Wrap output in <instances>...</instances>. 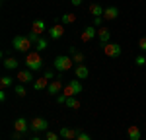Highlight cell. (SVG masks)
<instances>
[{
  "instance_id": "obj_18",
  "label": "cell",
  "mask_w": 146,
  "mask_h": 140,
  "mask_svg": "<svg viewBox=\"0 0 146 140\" xmlns=\"http://www.w3.org/2000/svg\"><path fill=\"white\" fill-rule=\"evenodd\" d=\"M49 84H51V82H49L45 76H43V78H39V80H35V82H33V90H35V92L47 90V88H49Z\"/></svg>"
},
{
  "instance_id": "obj_37",
  "label": "cell",
  "mask_w": 146,
  "mask_h": 140,
  "mask_svg": "<svg viewBox=\"0 0 146 140\" xmlns=\"http://www.w3.org/2000/svg\"><path fill=\"white\" fill-rule=\"evenodd\" d=\"M4 99H6V92L2 90V92H0V101H4Z\"/></svg>"
},
{
  "instance_id": "obj_22",
  "label": "cell",
  "mask_w": 146,
  "mask_h": 140,
  "mask_svg": "<svg viewBox=\"0 0 146 140\" xmlns=\"http://www.w3.org/2000/svg\"><path fill=\"white\" fill-rule=\"evenodd\" d=\"M4 68L6 70H18V60L16 58H4Z\"/></svg>"
},
{
  "instance_id": "obj_35",
  "label": "cell",
  "mask_w": 146,
  "mask_h": 140,
  "mask_svg": "<svg viewBox=\"0 0 146 140\" xmlns=\"http://www.w3.org/2000/svg\"><path fill=\"white\" fill-rule=\"evenodd\" d=\"M20 138H22V132H18V130H16V132L12 134V140H20Z\"/></svg>"
},
{
  "instance_id": "obj_1",
  "label": "cell",
  "mask_w": 146,
  "mask_h": 140,
  "mask_svg": "<svg viewBox=\"0 0 146 140\" xmlns=\"http://www.w3.org/2000/svg\"><path fill=\"white\" fill-rule=\"evenodd\" d=\"M25 66H27V70H41L43 68V58H41V55L37 51L27 53L25 55Z\"/></svg>"
},
{
  "instance_id": "obj_33",
  "label": "cell",
  "mask_w": 146,
  "mask_h": 140,
  "mask_svg": "<svg viewBox=\"0 0 146 140\" xmlns=\"http://www.w3.org/2000/svg\"><path fill=\"white\" fill-rule=\"evenodd\" d=\"M43 76H45V78H47L49 82H53V78H55V72H53V70H47V72L43 74Z\"/></svg>"
},
{
  "instance_id": "obj_12",
  "label": "cell",
  "mask_w": 146,
  "mask_h": 140,
  "mask_svg": "<svg viewBox=\"0 0 146 140\" xmlns=\"http://www.w3.org/2000/svg\"><path fill=\"white\" fill-rule=\"evenodd\" d=\"M74 74H76L78 80H84V78L90 76V68H88L86 64H76V66H74Z\"/></svg>"
},
{
  "instance_id": "obj_7",
  "label": "cell",
  "mask_w": 146,
  "mask_h": 140,
  "mask_svg": "<svg viewBox=\"0 0 146 140\" xmlns=\"http://www.w3.org/2000/svg\"><path fill=\"white\" fill-rule=\"evenodd\" d=\"M98 37V27H94V25H88V27H84V31H82V35H80V39L84 41V43H90L92 39H96Z\"/></svg>"
},
{
  "instance_id": "obj_10",
  "label": "cell",
  "mask_w": 146,
  "mask_h": 140,
  "mask_svg": "<svg viewBox=\"0 0 146 140\" xmlns=\"http://www.w3.org/2000/svg\"><path fill=\"white\" fill-rule=\"evenodd\" d=\"M62 90H64V86H62L60 78H58V80H53L51 84H49V88H47L49 95H58V93H62Z\"/></svg>"
},
{
  "instance_id": "obj_14",
  "label": "cell",
  "mask_w": 146,
  "mask_h": 140,
  "mask_svg": "<svg viewBox=\"0 0 146 140\" xmlns=\"http://www.w3.org/2000/svg\"><path fill=\"white\" fill-rule=\"evenodd\" d=\"M14 128L18 130V132H27V119H23V117H18L16 121H14Z\"/></svg>"
},
{
  "instance_id": "obj_19",
  "label": "cell",
  "mask_w": 146,
  "mask_h": 140,
  "mask_svg": "<svg viewBox=\"0 0 146 140\" xmlns=\"http://www.w3.org/2000/svg\"><path fill=\"white\" fill-rule=\"evenodd\" d=\"M70 55H72V60H74V64H84V53H80V51H76L74 47L70 49Z\"/></svg>"
},
{
  "instance_id": "obj_25",
  "label": "cell",
  "mask_w": 146,
  "mask_h": 140,
  "mask_svg": "<svg viewBox=\"0 0 146 140\" xmlns=\"http://www.w3.org/2000/svg\"><path fill=\"white\" fill-rule=\"evenodd\" d=\"M47 45H49V43H47L45 39L41 37V39H39V41L35 43V47H37V53H39V51H45V49H47Z\"/></svg>"
},
{
  "instance_id": "obj_2",
  "label": "cell",
  "mask_w": 146,
  "mask_h": 140,
  "mask_svg": "<svg viewBox=\"0 0 146 140\" xmlns=\"http://www.w3.org/2000/svg\"><path fill=\"white\" fill-rule=\"evenodd\" d=\"M31 41H29V37H25V35H16L14 39H12V47L16 49V51H20V53H31L29 49H31Z\"/></svg>"
},
{
  "instance_id": "obj_5",
  "label": "cell",
  "mask_w": 146,
  "mask_h": 140,
  "mask_svg": "<svg viewBox=\"0 0 146 140\" xmlns=\"http://www.w3.org/2000/svg\"><path fill=\"white\" fill-rule=\"evenodd\" d=\"M101 49H103V53L107 55L109 58H117V57H121V45L119 43H105V45H101Z\"/></svg>"
},
{
  "instance_id": "obj_31",
  "label": "cell",
  "mask_w": 146,
  "mask_h": 140,
  "mask_svg": "<svg viewBox=\"0 0 146 140\" xmlns=\"http://www.w3.org/2000/svg\"><path fill=\"white\" fill-rule=\"evenodd\" d=\"M60 134H56V132H47L45 134V140H58Z\"/></svg>"
},
{
  "instance_id": "obj_40",
  "label": "cell",
  "mask_w": 146,
  "mask_h": 140,
  "mask_svg": "<svg viewBox=\"0 0 146 140\" xmlns=\"http://www.w3.org/2000/svg\"><path fill=\"white\" fill-rule=\"evenodd\" d=\"M62 140H64V138H62Z\"/></svg>"
},
{
  "instance_id": "obj_16",
  "label": "cell",
  "mask_w": 146,
  "mask_h": 140,
  "mask_svg": "<svg viewBox=\"0 0 146 140\" xmlns=\"http://www.w3.org/2000/svg\"><path fill=\"white\" fill-rule=\"evenodd\" d=\"M18 80L22 82V84H29V82H33V74H31V70H20V72H18Z\"/></svg>"
},
{
  "instance_id": "obj_38",
  "label": "cell",
  "mask_w": 146,
  "mask_h": 140,
  "mask_svg": "<svg viewBox=\"0 0 146 140\" xmlns=\"http://www.w3.org/2000/svg\"><path fill=\"white\" fill-rule=\"evenodd\" d=\"M31 140H41V138H39V136H33V138H31Z\"/></svg>"
},
{
  "instance_id": "obj_3",
  "label": "cell",
  "mask_w": 146,
  "mask_h": 140,
  "mask_svg": "<svg viewBox=\"0 0 146 140\" xmlns=\"http://www.w3.org/2000/svg\"><path fill=\"white\" fill-rule=\"evenodd\" d=\"M72 66H76V64H74L72 57H68V55H60L55 58V70H58V72H68V70H72Z\"/></svg>"
},
{
  "instance_id": "obj_15",
  "label": "cell",
  "mask_w": 146,
  "mask_h": 140,
  "mask_svg": "<svg viewBox=\"0 0 146 140\" xmlns=\"http://www.w3.org/2000/svg\"><path fill=\"white\" fill-rule=\"evenodd\" d=\"M98 39L101 41V45L109 43V39H111V33H109V29H107V27H100V29H98Z\"/></svg>"
},
{
  "instance_id": "obj_23",
  "label": "cell",
  "mask_w": 146,
  "mask_h": 140,
  "mask_svg": "<svg viewBox=\"0 0 146 140\" xmlns=\"http://www.w3.org/2000/svg\"><path fill=\"white\" fill-rule=\"evenodd\" d=\"M12 86V76H2L0 78V88L2 90H6V88H10Z\"/></svg>"
},
{
  "instance_id": "obj_9",
  "label": "cell",
  "mask_w": 146,
  "mask_h": 140,
  "mask_svg": "<svg viewBox=\"0 0 146 140\" xmlns=\"http://www.w3.org/2000/svg\"><path fill=\"white\" fill-rule=\"evenodd\" d=\"M119 18V8L117 6H107L105 12H103V20L105 22H115Z\"/></svg>"
},
{
  "instance_id": "obj_17",
  "label": "cell",
  "mask_w": 146,
  "mask_h": 140,
  "mask_svg": "<svg viewBox=\"0 0 146 140\" xmlns=\"http://www.w3.org/2000/svg\"><path fill=\"white\" fill-rule=\"evenodd\" d=\"M127 136H129V140H140L142 138V132H140V128L138 127H129V130H127Z\"/></svg>"
},
{
  "instance_id": "obj_34",
  "label": "cell",
  "mask_w": 146,
  "mask_h": 140,
  "mask_svg": "<svg viewBox=\"0 0 146 140\" xmlns=\"http://www.w3.org/2000/svg\"><path fill=\"white\" fill-rule=\"evenodd\" d=\"M76 140H92V136L88 134V132H80V134H78V138H76Z\"/></svg>"
},
{
  "instance_id": "obj_26",
  "label": "cell",
  "mask_w": 146,
  "mask_h": 140,
  "mask_svg": "<svg viewBox=\"0 0 146 140\" xmlns=\"http://www.w3.org/2000/svg\"><path fill=\"white\" fill-rule=\"evenodd\" d=\"M14 92H16L18 97H25V88H23V86H16V88H14Z\"/></svg>"
},
{
  "instance_id": "obj_11",
  "label": "cell",
  "mask_w": 146,
  "mask_h": 140,
  "mask_svg": "<svg viewBox=\"0 0 146 140\" xmlns=\"http://www.w3.org/2000/svg\"><path fill=\"white\" fill-rule=\"evenodd\" d=\"M49 35H51V39H60L62 35H64V25L60 22H56L51 29H49Z\"/></svg>"
},
{
  "instance_id": "obj_21",
  "label": "cell",
  "mask_w": 146,
  "mask_h": 140,
  "mask_svg": "<svg viewBox=\"0 0 146 140\" xmlns=\"http://www.w3.org/2000/svg\"><path fill=\"white\" fill-rule=\"evenodd\" d=\"M80 99L76 97V95H72V97H68L66 99V107H70V109H80Z\"/></svg>"
},
{
  "instance_id": "obj_39",
  "label": "cell",
  "mask_w": 146,
  "mask_h": 140,
  "mask_svg": "<svg viewBox=\"0 0 146 140\" xmlns=\"http://www.w3.org/2000/svg\"><path fill=\"white\" fill-rule=\"evenodd\" d=\"M2 2H4V0H2Z\"/></svg>"
},
{
  "instance_id": "obj_13",
  "label": "cell",
  "mask_w": 146,
  "mask_h": 140,
  "mask_svg": "<svg viewBox=\"0 0 146 140\" xmlns=\"http://www.w3.org/2000/svg\"><path fill=\"white\" fill-rule=\"evenodd\" d=\"M45 29H47V23L43 22V20H35L33 23H31V31L37 35H43L45 33Z\"/></svg>"
},
{
  "instance_id": "obj_8",
  "label": "cell",
  "mask_w": 146,
  "mask_h": 140,
  "mask_svg": "<svg viewBox=\"0 0 146 140\" xmlns=\"http://www.w3.org/2000/svg\"><path fill=\"white\" fill-rule=\"evenodd\" d=\"M80 132H82V130H78V128L74 130V128H68V127H62L60 130H58L60 138H64V140H76Z\"/></svg>"
},
{
  "instance_id": "obj_6",
  "label": "cell",
  "mask_w": 146,
  "mask_h": 140,
  "mask_svg": "<svg viewBox=\"0 0 146 140\" xmlns=\"http://www.w3.org/2000/svg\"><path fill=\"white\" fill-rule=\"evenodd\" d=\"M29 128L33 132H45L47 128H49V123H47V119H43V117H33L31 123H29Z\"/></svg>"
},
{
  "instance_id": "obj_36",
  "label": "cell",
  "mask_w": 146,
  "mask_h": 140,
  "mask_svg": "<svg viewBox=\"0 0 146 140\" xmlns=\"http://www.w3.org/2000/svg\"><path fill=\"white\" fill-rule=\"evenodd\" d=\"M70 2H72V6H80V4H82L84 0H70Z\"/></svg>"
},
{
  "instance_id": "obj_27",
  "label": "cell",
  "mask_w": 146,
  "mask_h": 140,
  "mask_svg": "<svg viewBox=\"0 0 146 140\" xmlns=\"http://www.w3.org/2000/svg\"><path fill=\"white\" fill-rule=\"evenodd\" d=\"M101 23H103V16H98V18H94V22H92V25H94V27H98V29H100V27H103V25H101Z\"/></svg>"
},
{
  "instance_id": "obj_24",
  "label": "cell",
  "mask_w": 146,
  "mask_h": 140,
  "mask_svg": "<svg viewBox=\"0 0 146 140\" xmlns=\"http://www.w3.org/2000/svg\"><path fill=\"white\" fill-rule=\"evenodd\" d=\"M74 22H76V16H74V14H64V16L60 18V23H62V25H64V23H74Z\"/></svg>"
},
{
  "instance_id": "obj_32",
  "label": "cell",
  "mask_w": 146,
  "mask_h": 140,
  "mask_svg": "<svg viewBox=\"0 0 146 140\" xmlns=\"http://www.w3.org/2000/svg\"><path fill=\"white\" fill-rule=\"evenodd\" d=\"M144 64H146V57H144V55L136 57V66H144Z\"/></svg>"
},
{
  "instance_id": "obj_29",
  "label": "cell",
  "mask_w": 146,
  "mask_h": 140,
  "mask_svg": "<svg viewBox=\"0 0 146 140\" xmlns=\"http://www.w3.org/2000/svg\"><path fill=\"white\" fill-rule=\"evenodd\" d=\"M66 95H64V93H58V95H56V103H60V105H66Z\"/></svg>"
},
{
  "instance_id": "obj_28",
  "label": "cell",
  "mask_w": 146,
  "mask_h": 140,
  "mask_svg": "<svg viewBox=\"0 0 146 140\" xmlns=\"http://www.w3.org/2000/svg\"><path fill=\"white\" fill-rule=\"evenodd\" d=\"M27 37H29V41H31V43H37V41L41 39V35L33 33V31H29V33H27Z\"/></svg>"
},
{
  "instance_id": "obj_20",
  "label": "cell",
  "mask_w": 146,
  "mask_h": 140,
  "mask_svg": "<svg viewBox=\"0 0 146 140\" xmlns=\"http://www.w3.org/2000/svg\"><path fill=\"white\" fill-rule=\"evenodd\" d=\"M103 12H105V8H101L100 4H90V14L94 16V18H98V16H103Z\"/></svg>"
},
{
  "instance_id": "obj_4",
  "label": "cell",
  "mask_w": 146,
  "mask_h": 140,
  "mask_svg": "<svg viewBox=\"0 0 146 140\" xmlns=\"http://www.w3.org/2000/svg\"><path fill=\"white\" fill-rule=\"evenodd\" d=\"M82 90H84L82 82H80V80H72V82H68L66 86H64L62 93H64L66 97H72V95H78V93L82 92Z\"/></svg>"
},
{
  "instance_id": "obj_30",
  "label": "cell",
  "mask_w": 146,
  "mask_h": 140,
  "mask_svg": "<svg viewBox=\"0 0 146 140\" xmlns=\"http://www.w3.org/2000/svg\"><path fill=\"white\" fill-rule=\"evenodd\" d=\"M138 49L146 53V37H140V39H138Z\"/></svg>"
}]
</instances>
